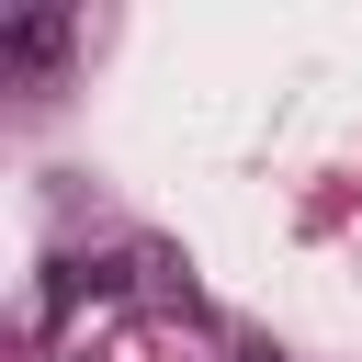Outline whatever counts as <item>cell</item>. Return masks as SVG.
<instances>
[{
	"label": "cell",
	"instance_id": "obj_1",
	"mask_svg": "<svg viewBox=\"0 0 362 362\" xmlns=\"http://www.w3.org/2000/svg\"><path fill=\"white\" fill-rule=\"evenodd\" d=\"M57 45H68V23H57V11H34V23H11V34H0V57H11V68H45Z\"/></svg>",
	"mask_w": 362,
	"mask_h": 362
}]
</instances>
